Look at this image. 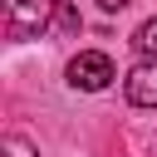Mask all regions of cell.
<instances>
[{"label": "cell", "mask_w": 157, "mask_h": 157, "mask_svg": "<svg viewBox=\"0 0 157 157\" xmlns=\"http://www.w3.org/2000/svg\"><path fill=\"white\" fill-rule=\"evenodd\" d=\"M59 29H64V34H78V15H74L69 5H59Z\"/></svg>", "instance_id": "obj_5"}, {"label": "cell", "mask_w": 157, "mask_h": 157, "mask_svg": "<svg viewBox=\"0 0 157 157\" xmlns=\"http://www.w3.org/2000/svg\"><path fill=\"white\" fill-rule=\"evenodd\" d=\"M113 78H118V74H113V59H108L103 49H83V54L69 59V83L83 88V93H98V88H108Z\"/></svg>", "instance_id": "obj_2"}, {"label": "cell", "mask_w": 157, "mask_h": 157, "mask_svg": "<svg viewBox=\"0 0 157 157\" xmlns=\"http://www.w3.org/2000/svg\"><path fill=\"white\" fill-rule=\"evenodd\" d=\"M98 5H103V10H108V15H118V10H128V5H132V0H98Z\"/></svg>", "instance_id": "obj_6"}, {"label": "cell", "mask_w": 157, "mask_h": 157, "mask_svg": "<svg viewBox=\"0 0 157 157\" xmlns=\"http://www.w3.org/2000/svg\"><path fill=\"white\" fill-rule=\"evenodd\" d=\"M128 103H137V108H157V64H137L132 74H128Z\"/></svg>", "instance_id": "obj_3"}, {"label": "cell", "mask_w": 157, "mask_h": 157, "mask_svg": "<svg viewBox=\"0 0 157 157\" xmlns=\"http://www.w3.org/2000/svg\"><path fill=\"white\" fill-rule=\"evenodd\" d=\"M132 49H137L147 64H157V15H152V20H147L137 34H132Z\"/></svg>", "instance_id": "obj_4"}, {"label": "cell", "mask_w": 157, "mask_h": 157, "mask_svg": "<svg viewBox=\"0 0 157 157\" xmlns=\"http://www.w3.org/2000/svg\"><path fill=\"white\" fill-rule=\"evenodd\" d=\"M64 0H5V34L10 39H39Z\"/></svg>", "instance_id": "obj_1"}]
</instances>
